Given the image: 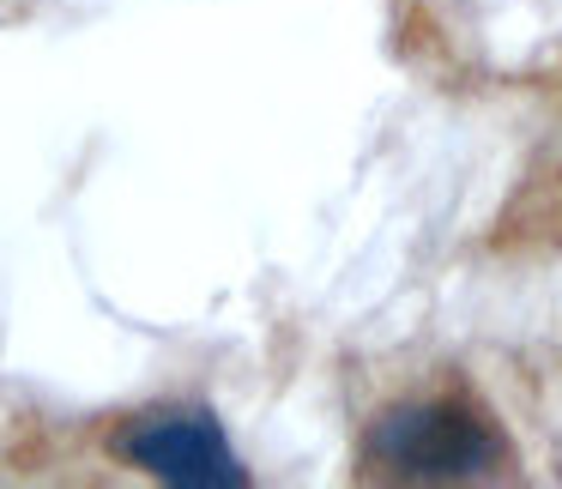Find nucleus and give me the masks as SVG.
<instances>
[{
    "label": "nucleus",
    "instance_id": "nucleus-2",
    "mask_svg": "<svg viewBox=\"0 0 562 489\" xmlns=\"http://www.w3.org/2000/svg\"><path fill=\"white\" fill-rule=\"evenodd\" d=\"M115 453L127 465H139L146 477L176 489H243L248 471L231 453L218 417L200 405H164V411H139L134 423H122Z\"/></svg>",
    "mask_w": 562,
    "mask_h": 489
},
{
    "label": "nucleus",
    "instance_id": "nucleus-1",
    "mask_svg": "<svg viewBox=\"0 0 562 489\" xmlns=\"http://www.w3.org/2000/svg\"><path fill=\"white\" fill-rule=\"evenodd\" d=\"M369 459L387 477H412V484H465V477H490L508 459V441L496 435L477 405L465 399H417L393 405L369 429Z\"/></svg>",
    "mask_w": 562,
    "mask_h": 489
}]
</instances>
